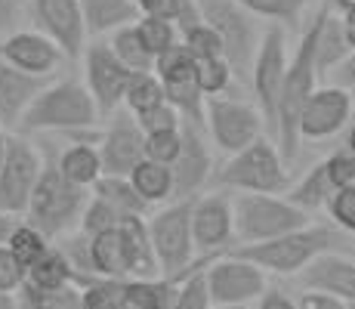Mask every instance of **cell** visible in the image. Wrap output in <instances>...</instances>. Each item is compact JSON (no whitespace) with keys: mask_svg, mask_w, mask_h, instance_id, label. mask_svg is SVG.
Returning a JSON list of instances; mask_svg holds the SVG:
<instances>
[{"mask_svg":"<svg viewBox=\"0 0 355 309\" xmlns=\"http://www.w3.org/2000/svg\"><path fill=\"white\" fill-rule=\"evenodd\" d=\"M28 19L34 28L50 34L68 59H80L87 50V22L80 0H28Z\"/></svg>","mask_w":355,"mask_h":309,"instance_id":"e0dca14e","label":"cell"},{"mask_svg":"<svg viewBox=\"0 0 355 309\" xmlns=\"http://www.w3.org/2000/svg\"><path fill=\"white\" fill-rule=\"evenodd\" d=\"M204 12V22H210L220 31L223 44H226V59L232 62L238 78H250V65L259 50L266 25H259L263 19L254 16L248 6H241L238 0H198Z\"/></svg>","mask_w":355,"mask_h":309,"instance_id":"52a82bcc","label":"cell"},{"mask_svg":"<svg viewBox=\"0 0 355 309\" xmlns=\"http://www.w3.org/2000/svg\"><path fill=\"white\" fill-rule=\"evenodd\" d=\"M105 40L112 44V50L118 53V59L124 62L130 72H152L155 68V56L146 50V44H142L139 31H136V22L124 25V28H118L114 34H108Z\"/></svg>","mask_w":355,"mask_h":309,"instance_id":"4dcf8cb0","label":"cell"},{"mask_svg":"<svg viewBox=\"0 0 355 309\" xmlns=\"http://www.w3.org/2000/svg\"><path fill=\"white\" fill-rule=\"evenodd\" d=\"M0 56L37 78H53L68 59L65 50L40 28H16L0 40Z\"/></svg>","mask_w":355,"mask_h":309,"instance_id":"ffe728a7","label":"cell"},{"mask_svg":"<svg viewBox=\"0 0 355 309\" xmlns=\"http://www.w3.org/2000/svg\"><path fill=\"white\" fill-rule=\"evenodd\" d=\"M340 16H343V28H346V37H349V47L355 50V10L340 12Z\"/></svg>","mask_w":355,"mask_h":309,"instance_id":"681fc988","label":"cell"},{"mask_svg":"<svg viewBox=\"0 0 355 309\" xmlns=\"http://www.w3.org/2000/svg\"><path fill=\"white\" fill-rule=\"evenodd\" d=\"M322 164H324L327 176H331L334 189H340V185H349V183H355V155L349 152V149H340V152L327 155Z\"/></svg>","mask_w":355,"mask_h":309,"instance_id":"b9f144b4","label":"cell"},{"mask_svg":"<svg viewBox=\"0 0 355 309\" xmlns=\"http://www.w3.org/2000/svg\"><path fill=\"white\" fill-rule=\"evenodd\" d=\"M291 164L282 155L275 136H259L250 146L238 149L214 174L210 185L229 192H284L291 183Z\"/></svg>","mask_w":355,"mask_h":309,"instance_id":"5b68a950","label":"cell"},{"mask_svg":"<svg viewBox=\"0 0 355 309\" xmlns=\"http://www.w3.org/2000/svg\"><path fill=\"white\" fill-rule=\"evenodd\" d=\"M40 170H44V152L31 142V136L12 130L0 161V210L22 217L40 180Z\"/></svg>","mask_w":355,"mask_h":309,"instance_id":"7c38bea8","label":"cell"},{"mask_svg":"<svg viewBox=\"0 0 355 309\" xmlns=\"http://www.w3.org/2000/svg\"><path fill=\"white\" fill-rule=\"evenodd\" d=\"M288 34L284 25L272 22L266 25L263 40H259V50L250 65V90H254V102L263 112L269 136L275 133V115H278V102H282L284 90V72H288Z\"/></svg>","mask_w":355,"mask_h":309,"instance_id":"30bf717a","label":"cell"},{"mask_svg":"<svg viewBox=\"0 0 355 309\" xmlns=\"http://www.w3.org/2000/svg\"><path fill=\"white\" fill-rule=\"evenodd\" d=\"M99 155L102 164H105V174L118 176H130V170L146 158V130L136 121V115H130L124 106L102 121Z\"/></svg>","mask_w":355,"mask_h":309,"instance_id":"ac0fdd59","label":"cell"},{"mask_svg":"<svg viewBox=\"0 0 355 309\" xmlns=\"http://www.w3.org/2000/svg\"><path fill=\"white\" fill-rule=\"evenodd\" d=\"M90 192L93 189H84V185L68 180L59 170L56 158H53V161H44L40 180L34 185L31 201L22 217L37 226L50 242H59L62 235H68V232H74L80 226L84 208L90 201Z\"/></svg>","mask_w":355,"mask_h":309,"instance_id":"277c9868","label":"cell"},{"mask_svg":"<svg viewBox=\"0 0 355 309\" xmlns=\"http://www.w3.org/2000/svg\"><path fill=\"white\" fill-rule=\"evenodd\" d=\"M180 152H182V124L167 130H146V158L173 167Z\"/></svg>","mask_w":355,"mask_h":309,"instance_id":"8d00e7d4","label":"cell"},{"mask_svg":"<svg viewBox=\"0 0 355 309\" xmlns=\"http://www.w3.org/2000/svg\"><path fill=\"white\" fill-rule=\"evenodd\" d=\"M25 19H28V0H0V40L22 28Z\"/></svg>","mask_w":355,"mask_h":309,"instance_id":"7bdbcfd3","label":"cell"},{"mask_svg":"<svg viewBox=\"0 0 355 309\" xmlns=\"http://www.w3.org/2000/svg\"><path fill=\"white\" fill-rule=\"evenodd\" d=\"M303 287H322L346 303V309H355V260L349 251H324L300 272Z\"/></svg>","mask_w":355,"mask_h":309,"instance_id":"44dd1931","label":"cell"},{"mask_svg":"<svg viewBox=\"0 0 355 309\" xmlns=\"http://www.w3.org/2000/svg\"><path fill=\"white\" fill-rule=\"evenodd\" d=\"M124 217H130V214H121V210L114 208L112 201H105L102 195L90 192V201H87L84 217H80L78 229L87 232V235H93V232H102V229H112V226H118Z\"/></svg>","mask_w":355,"mask_h":309,"instance_id":"74e56055","label":"cell"},{"mask_svg":"<svg viewBox=\"0 0 355 309\" xmlns=\"http://www.w3.org/2000/svg\"><path fill=\"white\" fill-rule=\"evenodd\" d=\"M80 62H84V84L90 87L102 121H105L108 115H114L124 106V93H127L133 72L118 59V53L112 50V44L105 37L87 40V50L80 56Z\"/></svg>","mask_w":355,"mask_h":309,"instance_id":"4fadbf2b","label":"cell"},{"mask_svg":"<svg viewBox=\"0 0 355 309\" xmlns=\"http://www.w3.org/2000/svg\"><path fill=\"white\" fill-rule=\"evenodd\" d=\"M257 306L259 309H297V294L284 291V287H278V285H266Z\"/></svg>","mask_w":355,"mask_h":309,"instance_id":"bcb514c9","label":"cell"},{"mask_svg":"<svg viewBox=\"0 0 355 309\" xmlns=\"http://www.w3.org/2000/svg\"><path fill=\"white\" fill-rule=\"evenodd\" d=\"M204 127L210 133V142L226 155L250 146V142L259 140L269 130L257 102L238 99V96H229V93L204 99Z\"/></svg>","mask_w":355,"mask_h":309,"instance_id":"9c48e42d","label":"cell"},{"mask_svg":"<svg viewBox=\"0 0 355 309\" xmlns=\"http://www.w3.org/2000/svg\"><path fill=\"white\" fill-rule=\"evenodd\" d=\"M136 31H139L142 44H146V50L152 53L155 59L182 40V34H180V28H176V22H170V19H161V16H146V12L136 19Z\"/></svg>","mask_w":355,"mask_h":309,"instance_id":"836d02e7","label":"cell"},{"mask_svg":"<svg viewBox=\"0 0 355 309\" xmlns=\"http://www.w3.org/2000/svg\"><path fill=\"white\" fill-rule=\"evenodd\" d=\"M182 44L195 59H210V56H226V44H223L220 31L210 22H201L195 28L182 31Z\"/></svg>","mask_w":355,"mask_h":309,"instance_id":"f35d334b","label":"cell"},{"mask_svg":"<svg viewBox=\"0 0 355 309\" xmlns=\"http://www.w3.org/2000/svg\"><path fill=\"white\" fill-rule=\"evenodd\" d=\"M355 115V96L349 87L340 84H318L312 96L306 99L303 115H300V140L303 142H322L331 136L343 133L346 124Z\"/></svg>","mask_w":355,"mask_h":309,"instance_id":"2e32d148","label":"cell"},{"mask_svg":"<svg viewBox=\"0 0 355 309\" xmlns=\"http://www.w3.org/2000/svg\"><path fill=\"white\" fill-rule=\"evenodd\" d=\"M12 226H16V217H12V214H6V210H0V244H3L6 238H10Z\"/></svg>","mask_w":355,"mask_h":309,"instance_id":"c3c4849f","label":"cell"},{"mask_svg":"<svg viewBox=\"0 0 355 309\" xmlns=\"http://www.w3.org/2000/svg\"><path fill=\"white\" fill-rule=\"evenodd\" d=\"M284 195H288L297 208L309 210L312 217H315L318 210H324L327 201H331V195H334V183H331V176H327L324 164L309 167L291 189H284Z\"/></svg>","mask_w":355,"mask_h":309,"instance_id":"83f0119b","label":"cell"},{"mask_svg":"<svg viewBox=\"0 0 355 309\" xmlns=\"http://www.w3.org/2000/svg\"><path fill=\"white\" fill-rule=\"evenodd\" d=\"M46 81L50 78L28 74L0 56V124H3L6 130H19V121H22L25 108L31 106V99L40 93V87H44Z\"/></svg>","mask_w":355,"mask_h":309,"instance_id":"7402d4cb","label":"cell"},{"mask_svg":"<svg viewBox=\"0 0 355 309\" xmlns=\"http://www.w3.org/2000/svg\"><path fill=\"white\" fill-rule=\"evenodd\" d=\"M324 210H327V219H334L340 229L349 232L355 238V183L334 189V195H331V201H327Z\"/></svg>","mask_w":355,"mask_h":309,"instance_id":"ab89813d","label":"cell"},{"mask_svg":"<svg viewBox=\"0 0 355 309\" xmlns=\"http://www.w3.org/2000/svg\"><path fill=\"white\" fill-rule=\"evenodd\" d=\"M355 238L343 232L337 223H318L312 219L309 226L291 229L269 242H254V244H232L229 251L241 253V257L254 260L263 266L269 276H300L318 253L324 251H352Z\"/></svg>","mask_w":355,"mask_h":309,"instance_id":"6da1fadb","label":"cell"},{"mask_svg":"<svg viewBox=\"0 0 355 309\" xmlns=\"http://www.w3.org/2000/svg\"><path fill=\"white\" fill-rule=\"evenodd\" d=\"M192 201L195 198H170L155 214H148V235L158 253L161 276H173L198 260L192 235Z\"/></svg>","mask_w":355,"mask_h":309,"instance_id":"ba28073f","label":"cell"},{"mask_svg":"<svg viewBox=\"0 0 355 309\" xmlns=\"http://www.w3.org/2000/svg\"><path fill=\"white\" fill-rule=\"evenodd\" d=\"M93 192L102 195L105 201H112L121 214H142V217H148V210H152V204H148L146 198L136 192V185L130 183V176L102 174L96 180V185H93Z\"/></svg>","mask_w":355,"mask_h":309,"instance_id":"f1b7e54d","label":"cell"},{"mask_svg":"<svg viewBox=\"0 0 355 309\" xmlns=\"http://www.w3.org/2000/svg\"><path fill=\"white\" fill-rule=\"evenodd\" d=\"M155 74L161 78L167 102L182 115V121L204 124V90L198 84V59L186 50V44L170 47L155 59Z\"/></svg>","mask_w":355,"mask_h":309,"instance_id":"5bb4252c","label":"cell"},{"mask_svg":"<svg viewBox=\"0 0 355 309\" xmlns=\"http://www.w3.org/2000/svg\"><path fill=\"white\" fill-rule=\"evenodd\" d=\"M331 6L337 12H349V10H355V0H331Z\"/></svg>","mask_w":355,"mask_h":309,"instance_id":"816d5d0a","label":"cell"},{"mask_svg":"<svg viewBox=\"0 0 355 309\" xmlns=\"http://www.w3.org/2000/svg\"><path fill=\"white\" fill-rule=\"evenodd\" d=\"M167 102V93H164V84L161 78L152 72H133V78H130L127 84V93H124V108L130 115H146L152 112V108H158Z\"/></svg>","mask_w":355,"mask_h":309,"instance_id":"f546056e","label":"cell"},{"mask_svg":"<svg viewBox=\"0 0 355 309\" xmlns=\"http://www.w3.org/2000/svg\"><path fill=\"white\" fill-rule=\"evenodd\" d=\"M352 53L349 47V37H346V28H343V16L327 3L318 6V40H315V62H318V74L322 81L331 78V72L340 65L346 56Z\"/></svg>","mask_w":355,"mask_h":309,"instance_id":"603a6c76","label":"cell"},{"mask_svg":"<svg viewBox=\"0 0 355 309\" xmlns=\"http://www.w3.org/2000/svg\"><path fill=\"white\" fill-rule=\"evenodd\" d=\"M130 183L136 185V192H139L152 208L155 204L170 201V198H173V189H176L173 167H170V164H161V161H152V158H142V161L130 170Z\"/></svg>","mask_w":355,"mask_h":309,"instance_id":"4316f807","label":"cell"},{"mask_svg":"<svg viewBox=\"0 0 355 309\" xmlns=\"http://www.w3.org/2000/svg\"><path fill=\"white\" fill-rule=\"evenodd\" d=\"M6 244L12 247V253H16V257L25 263V269H28V266H31L34 260H37L40 253H44L53 242H50V238H46L34 223H28V219H25V223H19V219H16V226H12V232H10V238H6Z\"/></svg>","mask_w":355,"mask_h":309,"instance_id":"e575fe53","label":"cell"},{"mask_svg":"<svg viewBox=\"0 0 355 309\" xmlns=\"http://www.w3.org/2000/svg\"><path fill=\"white\" fill-rule=\"evenodd\" d=\"M315 40H318V10L309 19V25L300 34L297 50L288 59V72H284V90L282 102H278V115H275V142L282 149V155L291 161H297L303 140H300V115H303L306 99L312 96V90L318 87L322 74H318V62H315Z\"/></svg>","mask_w":355,"mask_h":309,"instance_id":"3957f363","label":"cell"},{"mask_svg":"<svg viewBox=\"0 0 355 309\" xmlns=\"http://www.w3.org/2000/svg\"><path fill=\"white\" fill-rule=\"evenodd\" d=\"M25 276H28V269H25V263L12 253L10 244H0V291L3 294H12L16 297L19 285L25 281Z\"/></svg>","mask_w":355,"mask_h":309,"instance_id":"60d3db41","label":"cell"},{"mask_svg":"<svg viewBox=\"0 0 355 309\" xmlns=\"http://www.w3.org/2000/svg\"><path fill=\"white\" fill-rule=\"evenodd\" d=\"M235 68L226 56H210V59H198V84H201L204 96H220L229 93L235 84Z\"/></svg>","mask_w":355,"mask_h":309,"instance_id":"d590c367","label":"cell"},{"mask_svg":"<svg viewBox=\"0 0 355 309\" xmlns=\"http://www.w3.org/2000/svg\"><path fill=\"white\" fill-rule=\"evenodd\" d=\"M16 306V297H12V294H3L0 291V309H12Z\"/></svg>","mask_w":355,"mask_h":309,"instance_id":"db71d44e","label":"cell"},{"mask_svg":"<svg viewBox=\"0 0 355 309\" xmlns=\"http://www.w3.org/2000/svg\"><path fill=\"white\" fill-rule=\"evenodd\" d=\"M207 276H210V300H214V309L257 306L259 294L269 285V272L235 251L216 253L207 263Z\"/></svg>","mask_w":355,"mask_h":309,"instance_id":"8fae6325","label":"cell"},{"mask_svg":"<svg viewBox=\"0 0 355 309\" xmlns=\"http://www.w3.org/2000/svg\"><path fill=\"white\" fill-rule=\"evenodd\" d=\"M192 235L198 253H223L235 244V201L229 189L210 185L195 195Z\"/></svg>","mask_w":355,"mask_h":309,"instance_id":"9a60e30c","label":"cell"},{"mask_svg":"<svg viewBox=\"0 0 355 309\" xmlns=\"http://www.w3.org/2000/svg\"><path fill=\"white\" fill-rule=\"evenodd\" d=\"M56 164L68 180L84 185V189H93L99 176L105 174V164H102V155H99V142H93V140H71L68 146H62V152L56 155Z\"/></svg>","mask_w":355,"mask_h":309,"instance_id":"d4e9b609","label":"cell"},{"mask_svg":"<svg viewBox=\"0 0 355 309\" xmlns=\"http://www.w3.org/2000/svg\"><path fill=\"white\" fill-rule=\"evenodd\" d=\"M136 3H139V0H136Z\"/></svg>","mask_w":355,"mask_h":309,"instance_id":"11a10c76","label":"cell"},{"mask_svg":"<svg viewBox=\"0 0 355 309\" xmlns=\"http://www.w3.org/2000/svg\"><path fill=\"white\" fill-rule=\"evenodd\" d=\"M343 149H349V152L355 155V115H352V121L346 124V130H343Z\"/></svg>","mask_w":355,"mask_h":309,"instance_id":"f907efd6","label":"cell"},{"mask_svg":"<svg viewBox=\"0 0 355 309\" xmlns=\"http://www.w3.org/2000/svg\"><path fill=\"white\" fill-rule=\"evenodd\" d=\"M25 278L34 281L37 287H46V291H59V287L78 281V269L71 266V260H68V253L62 251V244H50L28 266V276Z\"/></svg>","mask_w":355,"mask_h":309,"instance_id":"484cf974","label":"cell"},{"mask_svg":"<svg viewBox=\"0 0 355 309\" xmlns=\"http://www.w3.org/2000/svg\"><path fill=\"white\" fill-rule=\"evenodd\" d=\"M80 285V309H121L124 297V278L112 276H87Z\"/></svg>","mask_w":355,"mask_h":309,"instance_id":"d6a6232c","label":"cell"},{"mask_svg":"<svg viewBox=\"0 0 355 309\" xmlns=\"http://www.w3.org/2000/svg\"><path fill=\"white\" fill-rule=\"evenodd\" d=\"M214 180V152L204 124L182 121V152L173 161V198H195Z\"/></svg>","mask_w":355,"mask_h":309,"instance_id":"d6986e66","label":"cell"},{"mask_svg":"<svg viewBox=\"0 0 355 309\" xmlns=\"http://www.w3.org/2000/svg\"><path fill=\"white\" fill-rule=\"evenodd\" d=\"M102 124L99 106L93 99L84 78L46 81L40 93L25 108L19 121V133L25 136H65L74 130H93Z\"/></svg>","mask_w":355,"mask_h":309,"instance_id":"7a4b0ae2","label":"cell"},{"mask_svg":"<svg viewBox=\"0 0 355 309\" xmlns=\"http://www.w3.org/2000/svg\"><path fill=\"white\" fill-rule=\"evenodd\" d=\"M6 142H10V130L0 124V161H3V152H6Z\"/></svg>","mask_w":355,"mask_h":309,"instance_id":"f5cc1de1","label":"cell"},{"mask_svg":"<svg viewBox=\"0 0 355 309\" xmlns=\"http://www.w3.org/2000/svg\"><path fill=\"white\" fill-rule=\"evenodd\" d=\"M80 6H84V22L90 37H108L142 16L136 0H80Z\"/></svg>","mask_w":355,"mask_h":309,"instance_id":"cb8c5ba5","label":"cell"},{"mask_svg":"<svg viewBox=\"0 0 355 309\" xmlns=\"http://www.w3.org/2000/svg\"><path fill=\"white\" fill-rule=\"evenodd\" d=\"M238 3L248 6L254 16L266 19V22H278L284 28H300L312 0H238Z\"/></svg>","mask_w":355,"mask_h":309,"instance_id":"1f68e13d","label":"cell"},{"mask_svg":"<svg viewBox=\"0 0 355 309\" xmlns=\"http://www.w3.org/2000/svg\"><path fill=\"white\" fill-rule=\"evenodd\" d=\"M297 309H346V303L322 287H303L297 294Z\"/></svg>","mask_w":355,"mask_h":309,"instance_id":"f6af8a7d","label":"cell"},{"mask_svg":"<svg viewBox=\"0 0 355 309\" xmlns=\"http://www.w3.org/2000/svg\"><path fill=\"white\" fill-rule=\"evenodd\" d=\"M232 201H235V244L269 242L315 219L282 192H232Z\"/></svg>","mask_w":355,"mask_h":309,"instance_id":"8992f818","label":"cell"},{"mask_svg":"<svg viewBox=\"0 0 355 309\" xmlns=\"http://www.w3.org/2000/svg\"><path fill=\"white\" fill-rule=\"evenodd\" d=\"M139 10L146 16H161V19L176 22V16L182 10V0H139Z\"/></svg>","mask_w":355,"mask_h":309,"instance_id":"7dc6e473","label":"cell"},{"mask_svg":"<svg viewBox=\"0 0 355 309\" xmlns=\"http://www.w3.org/2000/svg\"><path fill=\"white\" fill-rule=\"evenodd\" d=\"M136 121L142 124V130H167V127H180V124H182V115L176 112L170 102H164V106L152 108V112L139 115Z\"/></svg>","mask_w":355,"mask_h":309,"instance_id":"ee69618b","label":"cell"}]
</instances>
